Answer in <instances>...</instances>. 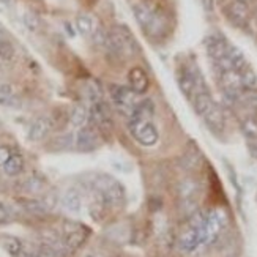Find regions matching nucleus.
Segmentation results:
<instances>
[{
  "label": "nucleus",
  "mask_w": 257,
  "mask_h": 257,
  "mask_svg": "<svg viewBox=\"0 0 257 257\" xmlns=\"http://www.w3.org/2000/svg\"><path fill=\"white\" fill-rule=\"evenodd\" d=\"M2 169H4V172L7 175L16 177V175H19L22 172V169H24V160H22V156L19 153H13Z\"/></svg>",
  "instance_id": "26"
},
{
  "label": "nucleus",
  "mask_w": 257,
  "mask_h": 257,
  "mask_svg": "<svg viewBox=\"0 0 257 257\" xmlns=\"http://www.w3.org/2000/svg\"><path fill=\"white\" fill-rule=\"evenodd\" d=\"M87 237H88V229L85 226L74 221H65L63 232H62V243L65 248H68L71 251L79 249L87 240Z\"/></svg>",
  "instance_id": "8"
},
{
  "label": "nucleus",
  "mask_w": 257,
  "mask_h": 257,
  "mask_svg": "<svg viewBox=\"0 0 257 257\" xmlns=\"http://www.w3.org/2000/svg\"><path fill=\"white\" fill-rule=\"evenodd\" d=\"M98 133L90 128V126H84L79 131L76 133V138H74V144H76V149L81 150V152H92L98 147Z\"/></svg>",
  "instance_id": "10"
},
{
  "label": "nucleus",
  "mask_w": 257,
  "mask_h": 257,
  "mask_svg": "<svg viewBox=\"0 0 257 257\" xmlns=\"http://www.w3.org/2000/svg\"><path fill=\"white\" fill-rule=\"evenodd\" d=\"M88 120H90V110H88L84 104H76L70 114L71 125L76 128H84V126H87Z\"/></svg>",
  "instance_id": "23"
},
{
  "label": "nucleus",
  "mask_w": 257,
  "mask_h": 257,
  "mask_svg": "<svg viewBox=\"0 0 257 257\" xmlns=\"http://www.w3.org/2000/svg\"><path fill=\"white\" fill-rule=\"evenodd\" d=\"M11 155H13V152H11L10 147H7V145H0V167H4L7 164V161L11 158Z\"/></svg>",
  "instance_id": "38"
},
{
  "label": "nucleus",
  "mask_w": 257,
  "mask_h": 257,
  "mask_svg": "<svg viewBox=\"0 0 257 257\" xmlns=\"http://www.w3.org/2000/svg\"><path fill=\"white\" fill-rule=\"evenodd\" d=\"M227 51H229V44L222 38L213 37L207 41V52L215 62H219L221 59H224L227 55Z\"/></svg>",
  "instance_id": "17"
},
{
  "label": "nucleus",
  "mask_w": 257,
  "mask_h": 257,
  "mask_svg": "<svg viewBox=\"0 0 257 257\" xmlns=\"http://www.w3.org/2000/svg\"><path fill=\"white\" fill-rule=\"evenodd\" d=\"M138 48V41L128 27L117 26L107 32L106 49L110 54L118 55V57H133Z\"/></svg>",
  "instance_id": "1"
},
{
  "label": "nucleus",
  "mask_w": 257,
  "mask_h": 257,
  "mask_svg": "<svg viewBox=\"0 0 257 257\" xmlns=\"http://www.w3.org/2000/svg\"><path fill=\"white\" fill-rule=\"evenodd\" d=\"M221 84L224 90H233V92H241L243 90V82H241V74L237 70H227L221 73Z\"/></svg>",
  "instance_id": "16"
},
{
  "label": "nucleus",
  "mask_w": 257,
  "mask_h": 257,
  "mask_svg": "<svg viewBox=\"0 0 257 257\" xmlns=\"http://www.w3.org/2000/svg\"><path fill=\"white\" fill-rule=\"evenodd\" d=\"M155 115V104L152 99H142L134 107V112L130 120H153Z\"/></svg>",
  "instance_id": "21"
},
{
  "label": "nucleus",
  "mask_w": 257,
  "mask_h": 257,
  "mask_svg": "<svg viewBox=\"0 0 257 257\" xmlns=\"http://www.w3.org/2000/svg\"><path fill=\"white\" fill-rule=\"evenodd\" d=\"M76 29L82 37H92L93 32H95V26H93L92 18L87 16V15L77 16L76 18Z\"/></svg>",
  "instance_id": "27"
},
{
  "label": "nucleus",
  "mask_w": 257,
  "mask_h": 257,
  "mask_svg": "<svg viewBox=\"0 0 257 257\" xmlns=\"http://www.w3.org/2000/svg\"><path fill=\"white\" fill-rule=\"evenodd\" d=\"M8 219H10V211H8V208L4 204H0V222H7Z\"/></svg>",
  "instance_id": "39"
},
{
  "label": "nucleus",
  "mask_w": 257,
  "mask_h": 257,
  "mask_svg": "<svg viewBox=\"0 0 257 257\" xmlns=\"http://www.w3.org/2000/svg\"><path fill=\"white\" fill-rule=\"evenodd\" d=\"M130 131L144 147H153L158 142V130L150 120H130Z\"/></svg>",
  "instance_id": "6"
},
{
  "label": "nucleus",
  "mask_w": 257,
  "mask_h": 257,
  "mask_svg": "<svg viewBox=\"0 0 257 257\" xmlns=\"http://www.w3.org/2000/svg\"><path fill=\"white\" fill-rule=\"evenodd\" d=\"M199 163H200V153H199L197 149L188 150L182 156V166H183V169H194V167L199 166Z\"/></svg>",
  "instance_id": "31"
},
{
  "label": "nucleus",
  "mask_w": 257,
  "mask_h": 257,
  "mask_svg": "<svg viewBox=\"0 0 257 257\" xmlns=\"http://www.w3.org/2000/svg\"><path fill=\"white\" fill-rule=\"evenodd\" d=\"M241 130L249 139H257V118L251 115L241 118Z\"/></svg>",
  "instance_id": "34"
},
{
  "label": "nucleus",
  "mask_w": 257,
  "mask_h": 257,
  "mask_svg": "<svg viewBox=\"0 0 257 257\" xmlns=\"http://www.w3.org/2000/svg\"><path fill=\"white\" fill-rule=\"evenodd\" d=\"M46 188V180L40 175H32L26 178L24 183H22L21 189L27 194H41Z\"/></svg>",
  "instance_id": "24"
},
{
  "label": "nucleus",
  "mask_w": 257,
  "mask_h": 257,
  "mask_svg": "<svg viewBox=\"0 0 257 257\" xmlns=\"http://www.w3.org/2000/svg\"><path fill=\"white\" fill-rule=\"evenodd\" d=\"M133 13L136 16V21L139 26L144 29L145 33H149L152 37L160 35V32L164 29V21L163 16L156 11L150 10L147 5L144 4H134L133 5Z\"/></svg>",
  "instance_id": "4"
},
{
  "label": "nucleus",
  "mask_w": 257,
  "mask_h": 257,
  "mask_svg": "<svg viewBox=\"0 0 257 257\" xmlns=\"http://www.w3.org/2000/svg\"><path fill=\"white\" fill-rule=\"evenodd\" d=\"M92 38H93V43L96 44V46H99V48H106V43H107V32H106V30H103L101 27L95 29Z\"/></svg>",
  "instance_id": "37"
},
{
  "label": "nucleus",
  "mask_w": 257,
  "mask_h": 257,
  "mask_svg": "<svg viewBox=\"0 0 257 257\" xmlns=\"http://www.w3.org/2000/svg\"><path fill=\"white\" fill-rule=\"evenodd\" d=\"M204 120H205V123H207V126L210 130H213V131H222V130H224L226 118H224V114H222V110L219 109L218 104L204 117Z\"/></svg>",
  "instance_id": "22"
},
{
  "label": "nucleus",
  "mask_w": 257,
  "mask_h": 257,
  "mask_svg": "<svg viewBox=\"0 0 257 257\" xmlns=\"http://www.w3.org/2000/svg\"><path fill=\"white\" fill-rule=\"evenodd\" d=\"M62 207L68 211V213L77 215L82 210V194L79 193V189L70 188L66 189L62 196Z\"/></svg>",
  "instance_id": "15"
},
{
  "label": "nucleus",
  "mask_w": 257,
  "mask_h": 257,
  "mask_svg": "<svg viewBox=\"0 0 257 257\" xmlns=\"http://www.w3.org/2000/svg\"><path fill=\"white\" fill-rule=\"evenodd\" d=\"M199 194L200 183L196 178L186 177L177 185V197H178V210L183 216L191 218L199 210Z\"/></svg>",
  "instance_id": "2"
},
{
  "label": "nucleus",
  "mask_w": 257,
  "mask_h": 257,
  "mask_svg": "<svg viewBox=\"0 0 257 257\" xmlns=\"http://www.w3.org/2000/svg\"><path fill=\"white\" fill-rule=\"evenodd\" d=\"M22 19H24V24L29 30L32 32H37L38 27H40V18L33 13V11H26L24 16H22Z\"/></svg>",
  "instance_id": "35"
},
{
  "label": "nucleus",
  "mask_w": 257,
  "mask_h": 257,
  "mask_svg": "<svg viewBox=\"0 0 257 257\" xmlns=\"http://www.w3.org/2000/svg\"><path fill=\"white\" fill-rule=\"evenodd\" d=\"M0 106L5 107H19V98L15 87L10 82H0Z\"/></svg>",
  "instance_id": "20"
},
{
  "label": "nucleus",
  "mask_w": 257,
  "mask_h": 257,
  "mask_svg": "<svg viewBox=\"0 0 257 257\" xmlns=\"http://www.w3.org/2000/svg\"><path fill=\"white\" fill-rule=\"evenodd\" d=\"M109 95L112 98L114 104L121 110L123 114H126L130 118L134 112V107L139 101H136V92H133L131 88L128 87H123V85H117V84H112L109 85Z\"/></svg>",
  "instance_id": "7"
},
{
  "label": "nucleus",
  "mask_w": 257,
  "mask_h": 257,
  "mask_svg": "<svg viewBox=\"0 0 257 257\" xmlns=\"http://www.w3.org/2000/svg\"><path fill=\"white\" fill-rule=\"evenodd\" d=\"M240 74H241L243 88H246V90H257V74L252 68H249V65L244 66L240 71Z\"/></svg>",
  "instance_id": "30"
},
{
  "label": "nucleus",
  "mask_w": 257,
  "mask_h": 257,
  "mask_svg": "<svg viewBox=\"0 0 257 257\" xmlns=\"http://www.w3.org/2000/svg\"><path fill=\"white\" fill-rule=\"evenodd\" d=\"M227 57L229 60L232 62V66H233V70H237V71H241L244 66H248L246 63V59H244V55L240 49L237 48H232L229 46V51H227Z\"/></svg>",
  "instance_id": "29"
},
{
  "label": "nucleus",
  "mask_w": 257,
  "mask_h": 257,
  "mask_svg": "<svg viewBox=\"0 0 257 257\" xmlns=\"http://www.w3.org/2000/svg\"><path fill=\"white\" fill-rule=\"evenodd\" d=\"M0 244L2 248L13 257H19L22 254V243L19 238L16 237H11V235H4L0 237Z\"/></svg>",
  "instance_id": "25"
},
{
  "label": "nucleus",
  "mask_w": 257,
  "mask_h": 257,
  "mask_svg": "<svg viewBox=\"0 0 257 257\" xmlns=\"http://www.w3.org/2000/svg\"><path fill=\"white\" fill-rule=\"evenodd\" d=\"M90 120L99 130H110L112 128V114H110L109 104H106L104 101H98V103L92 104Z\"/></svg>",
  "instance_id": "9"
},
{
  "label": "nucleus",
  "mask_w": 257,
  "mask_h": 257,
  "mask_svg": "<svg viewBox=\"0 0 257 257\" xmlns=\"http://www.w3.org/2000/svg\"><path fill=\"white\" fill-rule=\"evenodd\" d=\"M93 191L101 196L107 205H120L125 199V188L114 177L98 175L93 180Z\"/></svg>",
  "instance_id": "3"
},
{
  "label": "nucleus",
  "mask_w": 257,
  "mask_h": 257,
  "mask_svg": "<svg viewBox=\"0 0 257 257\" xmlns=\"http://www.w3.org/2000/svg\"><path fill=\"white\" fill-rule=\"evenodd\" d=\"M22 204H24L22 207H24L27 211H30V213H33V215H44V213H48L49 208H51L46 200H33V199H30V200H24Z\"/></svg>",
  "instance_id": "28"
},
{
  "label": "nucleus",
  "mask_w": 257,
  "mask_h": 257,
  "mask_svg": "<svg viewBox=\"0 0 257 257\" xmlns=\"http://www.w3.org/2000/svg\"><path fill=\"white\" fill-rule=\"evenodd\" d=\"M216 106L213 96L208 92H197L194 96V109L200 117H205Z\"/></svg>",
  "instance_id": "19"
},
{
  "label": "nucleus",
  "mask_w": 257,
  "mask_h": 257,
  "mask_svg": "<svg viewBox=\"0 0 257 257\" xmlns=\"http://www.w3.org/2000/svg\"><path fill=\"white\" fill-rule=\"evenodd\" d=\"M226 224H227V215L224 210L216 208V210L208 211L205 224L200 229L202 244H213L219 238L221 232L226 227Z\"/></svg>",
  "instance_id": "5"
},
{
  "label": "nucleus",
  "mask_w": 257,
  "mask_h": 257,
  "mask_svg": "<svg viewBox=\"0 0 257 257\" xmlns=\"http://www.w3.org/2000/svg\"><path fill=\"white\" fill-rule=\"evenodd\" d=\"M16 55V49L13 43L8 41L7 38H0V60L4 62H11Z\"/></svg>",
  "instance_id": "33"
},
{
  "label": "nucleus",
  "mask_w": 257,
  "mask_h": 257,
  "mask_svg": "<svg viewBox=\"0 0 257 257\" xmlns=\"http://www.w3.org/2000/svg\"><path fill=\"white\" fill-rule=\"evenodd\" d=\"M101 95H103L101 87H99V84L96 81H90L85 85V96L92 104L101 101Z\"/></svg>",
  "instance_id": "32"
},
{
  "label": "nucleus",
  "mask_w": 257,
  "mask_h": 257,
  "mask_svg": "<svg viewBox=\"0 0 257 257\" xmlns=\"http://www.w3.org/2000/svg\"><path fill=\"white\" fill-rule=\"evenodd\" d=\"M0 2L5 4V5H10V4H11V0H0Z\"/></svg>",
  "instance_id": "40"
},
{
  "label": "nucleus",
  "mask_w": 257,
  "mask_h": 257,
  "mask_svg": "<svg viewBox=\"0 0 257 257\" xmlns=\"http://www.w3.org/2000/svg\"><path fill=\"white\" fill-rule=\"evenodd\" d=\"M0 38H4V33H2V30H0Z\"/></svg>",
  "instance_id": "41"
},
{
  "label": "nucleus",
  "mask_w": 257,
  "mask_h": 257,
  "mask_svg": "<svg viewBox=\"0 0 257 257\" xmlns=\"http://www.w3.org/2000/svg\"><path fill=\"white\" fill-rule=\"evenodd\" d=\"M178 248L183 252H193L200 244H202V235H200V229L189 226L186 230H183L178 237Z\"/></svg>",
  "instance_id": "11"
},
{
  "label": "nucleus",
  "mask_w": 257,
  "mask_h": 257,
  "mask_svg": "<svg viewBox=\"0 0 257 257\" xmlns=\"http://www.w3.org/2000/svg\"><path fill=\"white\" fill-rule=\"evenodd\" d=\"M52 130V121L49 117H38L32 121V125L29 126L27 139L32 142H40L48 136V133Z\"/></svg>",
  "instance_id": "13"
},
{
  "label": "nucleus",
  "mask_w": 257,
  "mask_h": 257,
  "mask_svg": "<svg viewBox=\"0 0 257 257\" xmlns=\"http://www.w3.org/2000/svg\"><path fill=\"white\" fill-rule=\"evenodd\" d=\"M227 18L237 26H243L249 18V5L246 0H232L226 7Z\"/></svg>",
  "instance_id": "12"
},
{
  "label": "nucleus",
  "mask_w": 257,
  "mask_h": 257,
  "mask_svg": "<svg viewBox=\"0 0 257 257\" xmlns=\"http://www.w3.org/2000/svg\"><path fill=\"white\" fill-rule=\"evenodd\" d=\"M240 103L246 104V106H251V107H257V90H246V92H241Z\"/></svg>",
  "instance_id": "36"
},
{
  "label": "nucleus",
  "mask_w": 257,
  "mask_h": 257,
  "mask_svg": "<svg viewBox=\"0 0 257 257\" xmlns=\"http://www.w3.org/2000/svg\"><path fill=\"white\" fill-rule=\"evenodd\" d=\"M128 81H130V88L138 95H142L149 90V76L141 66H133L128 73Z\"/></svg>",
  "instance_id": "14"
},
{
  "label": "nucleus",
  "mask_w": 257,
  "mask_h": 257,
  "mask_svg": "<svg viewBox=\"0 0 257 257\" xmlns=\"http://www.w3.org/2000/svg\"><path fill=\"white\" fill-rule=\"evenodd\" d=\"M197 76L194 71L191 70H183L178 76V87L180 90L186 95V96H191L193 93H197L196 88H197Z\"/></svg>",
  "instance_id": "18"
}]
</instances>
